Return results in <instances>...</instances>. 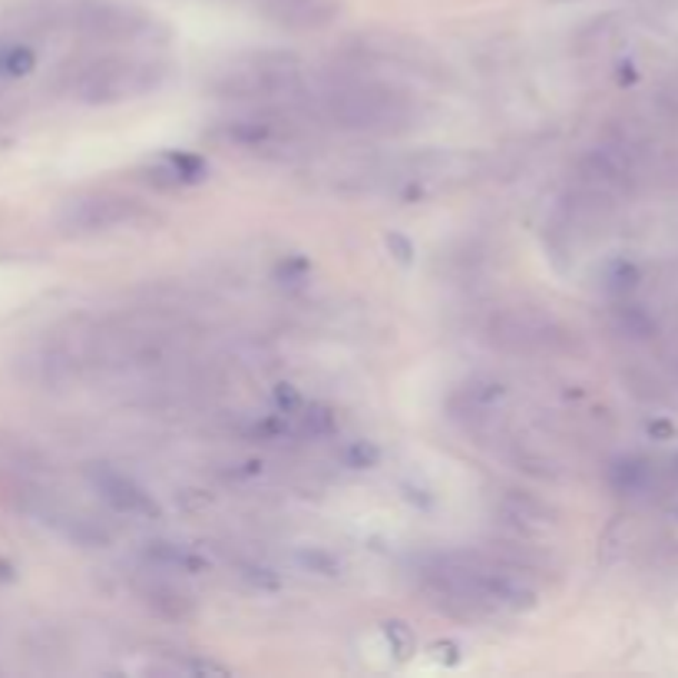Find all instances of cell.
Masks as SVG:
<instances>
[{"label":"cell","instance_id":"6da1fadb","mask_svg":"<svg viewBox=\"0 0 678 678\" xmlns=\"http://www.w3.org/2000/svg\"><path fill=\"white\" fill-rule=\"evenodd\" d=\"M417 586L450 616L500 619L517 616L537 602L530 576L487 552H433L417 562Z\"/></svg>","mask_w":678,"mask_h":678},{"label":"cell","instance_id":"7a4b0ae2","mask_svg":"<svg viewBox=\"0 0 678 678\" xmlns=\"http://www.w3.org/2000/svg\"><path fill=\"white\" fill-rule=\"evenodd\" d=\"M166 73H169V63L156 53L103 50L77 60L63 73V93L90 107H113L159 90Z\"/></svg>","mask_w":678,"mask_h":678},{"label":"cell","instance_id":"3957f363","mask_svg":"<svg viewBox=\"0 0 678 678\" xmlns=\"http://www.w3.org/2000/svg\"><path fill=\"white\" fill-rule=\"evenodd\" d=\"M318 117L345 133L401 136L417 123V103L395 83L345 80L321 93Z\"/></svg>","mask_w":678,"mask_h":678},{"label":"cell","instance_id":"277c9868","mask_svg":"<svg viewBox=\"0 0 678 678\" xmlns=\"http://www.w3.org/2000/svg\"><path fill=\"white\" fill-rule=\"evenodd\" d=\"M212 90L236 103H275L301 90V63L291 53H249L222 67Z\"/></svg>","mask_w":678,"mask_h":678},{"label":"cell","instance_id":"5b68a950","mask_svg":"<svg viewBox=\"0 0 678 678\" xmlns=\"http://www.w3.org/2000/svg\"><path fill=\"white\" fill-rule=\"evenodd\" d=\"M487 338L507 355H556L566 348L569 331L534 305H510L493 311Z\"/></svg>","mask_w":678,"mask_h":678},{"label":"cell","instance_id":"8992f818","mask_svg":"<svg viewBox=\"0 0 678 678\" xmlns=\"http://www.w3.org/2000/svg\"><path fill=\"white\" fill-rule=\"evenodd\" d=\"M142 216H146V206L133 196H123L113 189H97V192L70 196L57 212V226L70 236H93V232L133 226Z\"/></svg>","mask_w":678,"mask_h":678},{"label":"cell","instance_id":"52a82bcc","mask_svg":"<svg viewBox=\"0 0 678 678\" xmlns=\"http://www.w3.org/2000/svg\"><path fill=\"white\" fill-rule=\"evenodd\" d=\"M77 27L97 43H142L156 30V20L146 10L123 3H90L80 10Z\"/></svg>","mask_w":678,"mask_h":678},{"label":"cell","instance_id":"ba28073f","mask_svg":"<svg viewBox=\"0 0 678 678\" xmlns=\"http://www.w3.org/2000/svg\"><path fill=\"white\" fill-rule=\"evenodd\" d=\"M87 480H90V487H93L117 514L146 517V520L159 514V503L152 500V493H146L130 473H123V470H117V467H110V463H93V467H87Z\"/></svg>","mask_w":678,"mask_h":678},{"label":"cell","instance_id":"9c48e42d","mask_svg":"<svg viewBox=\"0 0 678 678\" xmlns=\"http://www.w3.org/2000/svg\"><path fill=\"white\" fill-rule=\"evenodd\" d=\"M262 17L291 33H308L335 23L341 3L338 0H259Z\"/></svg>","mask_w":678,"mask_h":678},{"label":"cell","instance_id":"30bf717a","mask_svg":"<svg viewBox=\"0 0 678 678\" xmlns=\"http://www.w3.org/2000/svg\"><path fill=\"white\" fill-rule=\"evenodd\" d=\"M142 599L156 616L172 619V622H182V619L196 616V599L186 589H179L176 582H169V579H149L142 586Z\"/></svg>","mask_w":678,"mask_h":678},{"label":"cell","instance_id":"8fae6325","mask_svg":"<svg viewBox=\"0 0 678 678\" xmlns=\"http://www.w3.org/2000/svg\"><path fill=\"white\" fill-rule=\"evenodd\" d=\"M206 176V162L199 156H186V152H166L162 159L152 162V182L156 186H186V182H199Z\"/></svg>","mask_w":678,"mask_h":678},{"label":"cell","instance_id":"7c38bea8","mask_svg":"<svg viewBox=\"0 0 678 678\" xmlns=\"http://www.w3.org/2000/svg\"><path fill=\"white\" fill-rule=\"evenodd\" d=\"M33 63H37V57L30 47H23V43L0 47V77H23L33 70Z\"/></svg>","mask_w":678,"mask_h":678}]
</instances>
